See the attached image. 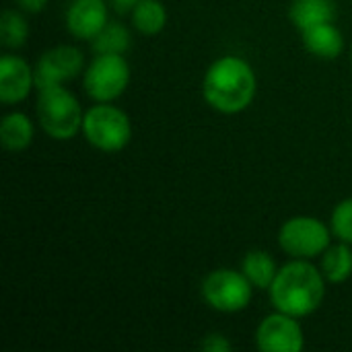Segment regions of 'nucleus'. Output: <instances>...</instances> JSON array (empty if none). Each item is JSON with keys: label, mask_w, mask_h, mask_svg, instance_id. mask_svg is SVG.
I'll return each mask as SVG.
<instances>
[{"label": "nucleus", "mask_w": 352, "mask_h": 352, "mask_svg": "<svg viewBox=\"0 0 352 352\" xmlns=\"http://www.w3.org/2000/svg\"><path fill=\"white\" fill-rule=\"evenodd\" d=\"M258 80L252 64L239 56L214 60L202 80L204 101L219 113L235 116L248 109L256 97Z\"/></svg>", "instance_id": "obj_1"}, {"label": "nucleus", "mask_w": 352, "mask_h": 352, "mask_svg": "<svg viewBox=\"0 0 352 352\" xmlns=\"http://www.w3.org/2000/svg\"><path fill=\"white\" fill-rule=\"evenodd\" d=\"M270 303L276 311L293 318H307L320 309L326 297V278L309 260H293L278 268L268 289Z\"/></svg>", "instance_id": "obj_2"}, {"label": "nucleus", "mask_w": 352, "mask_h": 352, "mask_svg": "<svg viewBox=\"0 0 352 352\" xmlns=\"http://www.w3.org/2000/svg\"><path fill=\"white\" fill-rule=\"evenodd\" d=\"M37 120L50 138L70 140L82 130L85 113L78 99L64 85H50L39 89Z\"/></svg>", "instance_id": "obj_3"}, {"label": "nucleus", "mask_w": 352, "mask_h": 352, "mask_svg": "<svg viewBox=\"0 0 352 352\" xmlns=\"http://www.w3.org/2000/svg\"><path fill=\"white\" fill-rule=\"evenodd\" d=\"M82 134L101 153H120L132 140V122L126 111L111 103H97L85 111Z\"/></svg>", "instance_id": "obj_4"}, {"label": "nucleus", "mask_w": 352, "mask_h": 352, "mask_svg": "<svg viewBox=\"0 0 352 352\" xmlns=\"http://www.w3.org/2000/svg\"><path fill=\"white\" fill-rule=\"evenodd\" d=\"M330 229L324 221L307 214L291 217L278 229V245L293 260H314L330 248Z\"/></svg>", "instance_id": "obj_5"}, {"label": "nucleus", "mask_w": 352, "mask_h": 352, "mask_svg": "<svg viewBox=\"0 0 352 352\" xmlns=\"http://www.w3.org/2000/svg\"><path fill=\"white\" fill-rule=\"evenodd\" d=\"M85 91L97 103H111L130 85V64L124 54H95L85 70Z\"/></svg>", "instance_id": "obj_6"}, {"label": "nucleus", "mask_w": 352, "mask_h": 352, "mask_svg": "<svg viewBox=\"0 0 352 352\" xmlns=\"http://www.w3.org/2000/svg\"><path fill=\"white\" fill-rule=\"evenodd\" d=\"M254 285L241 270L219 268L202 280V299L221 314H239L252 301Z\"/></svg>", "instance_id": "obj_7"}, {"label": "nucleus", "mask_w": 352, "mask_h": 352, "mask_svg": "<svg viewBox=\"0 0 352 352\" xmlns=\"http://www.w3.org/2000/svg\"><path fill=\"white\" fill-rule=\"evenodd\" d=\"M256 349L260 352H301L305 349L303 328L297 318L276 311L264 318L256 330Z\"/></svg>", "instance_id": "obj_8"}, {"label": "nucleus", "mask_w": 352, "mask_h": 352, "mask_svg": "<svg viewBox=\"0 0 352 352\" xmlns=\"http://www.w3.org/2000/svg\"><path fill=\"white\" fill-rule=\"evenodd\" d=\"M85 66V56L74 45H56L45 50L35 66V87L43 89L50 85H64L74 80Z\"/></svg>", "instance_id": "obj_9"}, {"label": "nucleus", "mask_w": 352, "mask_h": 352, "mask_svg": "<svg viewBox=\"0 0 352 352\" xmlns=\"http://www.w3.org/2000/svg\"><path fill=\"white\" fill-rule=\"evenodd\" d=\"M35 85V70L14 54H4L0 58V101L4 105L21 103L29 97Z\"/></svg>", "instance_id": "obj_10"}, {"label": "nucleus", "mask_w": 352, "mask_h": 352, "mask_svg": "<svg viewBox=\"0 0 352 352\" xmlns=\"http://www.w3.org/2000/svg\"><path fill=\"white\" fill-rule=\"evenodd\" d=\"M109 23L105 0H72L66 10V27L76 39H95Z\"/></svg>", "instance_id": "obj_11"}, {"label": "nucleus", "mask_w": 352, "mask_h": 352, "mask_svg": "<svg viewBox=\"0 0 352 352\" xmlns=\"http://www.w3.org/2000/svg\"><path fill=\"white\" fill-rule=\"evenodd\" d=\"M301 33H303L305 50L320 60H336L344 50V37L340 29L334 25V21L320 23Z\"/></svg>", "instance_id": "obj_12"}, {"label": "nucleus", "mask_w": 352, "mask_h": 352, "mask_svg": "<svg viewBox=\"0 0 352 352\" xmlns=\"http://www.w3.org/2000/svg\"><path fill=\"white\" fill-rule=\"evenodd\" d=\"M291 23L305 31L320 23H330L336 19V2L334 0H293L289 8Z\"/></svg>", "instance_id": "obj_13"}, {"label": "nucleus", "mask_w": 352, "mask_h": 352, "mask_svg": "<svg viewBox=\"0 0 352 352\" xmlns=\"http://www.w3.org/2000/svg\"><path fill=\"white\" fill-rule=\"evenodd\" d=\"M35 136L33 122L27 113L12 111L0 122V142L8 153H21L31 146Z\"/></svg>", "instance_id": "obj_14"}, {"label": "nucleus", "mask_w": 352, "mask_h": 352, "mask_svg": "<svg viewBox=\"0 0 352 352\" xmlns=\"http://www.w3.org/2000/svg\"><path fill=\"white\" fill-rule=\"evenodd\" d=\"M241 272L248 276V280L254 285V289L268 291L272 287L276 274H278V266H276L274 258L268 252L252 250L241 260Z\"/></svg>", "instance_id": "obj_15"}, {"label": "nucleus", "mask_w": 352, "mask_h": 352, "mask_svg": "<svg viewBox=\"0 0 352 352\" xmlns=\"http://www.w3.org/2000/svg\"><path fill=\"white\" fill-rule=\"evenodd\" d=\"M322 274L330 285H342L352 276V250L351 243H336L322 254Z\"/></svg>", "instance_id": "obj_16"}, {"label": "nucleus", "mask_w": 352, "mask_h": 352, "mask_svg": "<svg viewBox=\"0 0 352 352\" xmlns=\"http://www.w3.org/2000/svg\"><path fill=\"white\" fill-rule=\"evenodd\" d=\"M132 25L142 35H159L167 25V8L161 0H140L132 8Z\"/></svg>", "instance_id": "obj_17"}, {"label": "nucleus", "mask_w": 352, "mask_h": 352, "mask_svg": "<svg viewBox=\"0 0 352 352\" xmlns=\"http://www.w3.org/2000/svg\"><path fill=\"white\" fill-rule=\"evenodd\" d=\"M29 37V23L21 10L6 8L0 14V39L4 47L16 50L27 43Z\"/></svg>", "instance_id": "obj_18"}, {"label": "nucleus", "mask_w": 352, "mask_h": 352, "mask_svg": "<svg viewBox=\"0 0 352 352\" xmlns=\"http://www.w3.org/2000/svg\"><path fill=\"white\" fill-rule=\"evenodd\" d=\"M95 54H124L130 47V31L122 23H107L95 39H91Z\"/></svg>", "instance_id": "obj_19"}, {"label": "nucleus", "mask_w": 352, "mask_h": 352, "mask_svg": "<svg viewBox=\"0 0 352 352\" xmlns=\"http://www.w3.org/2000/svg\"><path fill=\"white\" fill-rule=\"evenodd\" d=\"M332 233L352 245V196L344 198L336 204V208L332 210Z\"/></svg>", "instance_id": "obj_20"}, {"label": "nucleus", "mask_w": 352, "mask_h": 352, "mask_svg": "<svg viewBox=\"0 0 352 352\" xmlns=\"http://www.w3.org/2000/svg\"><path fill=\"white\" fill-rule=\"evenodd\" d=\"M200 349L204 352H229L233 349V344L223 334H208L200 342Z\"/></svg>", "instance_id": "obj_21"}, {"label": "nucleus", "mask_w": 352, "mask_h": 352, "mask_svg": "<svg viewBox=\"0 0 352 352\" xmlns=\"http://www.w3.org/2000/svg\"><path fill=\"white\" fill-rule=\"evenodd\" d=\"M14 2L19 4V8H21V10L31 12V14L41 12V10L45 8V4H47V0H14Z\"/></svg>", "instance_id": "obj_22"}, {"label": "nucleus", "mask_w": 352, "mask_h": 352, "mask_svg": "<svg viewBox=\"0 0 352 352\" xmlns=\"http://www.w3.org/2000/svg\"><path fill=\"white\" fill-rule=\"evenodd\" d=\"M138 2H140V0H113V8H116L118 12H126V10L132 12V8H134Z\"/></svg>", "instance_id": "obj_23"}]
</instances>
